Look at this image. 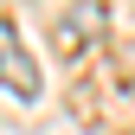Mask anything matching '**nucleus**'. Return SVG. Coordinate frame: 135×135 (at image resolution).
I'll list each match as a JSON object with an SVG mask.
<instances>
[{
    "label": "nucleus",
    "mask_w": 135,
    "mask_h": 135,
    "mask_svg": "<svg viewBox=\"0 0 135 135\" xmlns=\"http://www.w3.org/2000/svg\"><path fill=\"white\" fill-rule=\"evenodd\" d=\"M0 90L20 97V103H32V97H39V64H32V52L20 45L13 20H0Z\"/></svg>",
    "instance_id": "nucleus-1"
}]
</instances>
